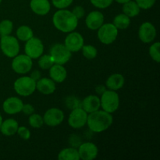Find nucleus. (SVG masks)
I'll return each mask as SVG.
<instances>
[{
  "mask_svg": "<svg viewBox=\"0 0 160 160\" xmlns=\"http://www.w3.org/2000/svg\"><path fill=\"white\" fill-rule=\"evenodd\" d=\"M55 28L63 33H70L74 31L78 24V19L73 12L67 9H62L56 11L52 17Z\"/></svg>",
  "mask_w": 160,
  "mask_h": 160,
  "instance_id": "1",
  "label": "nucleus"
},
{
  "mask_svg": "<svg viewBox=\"0 0 160 160\" xmlns=\"http://www.w3.org/2000/svg\"><path fill=\"white\" fill-rule=\"evenodd\" d=\"M113 122L111 113L104 110H97L88 115L87 124L89 129L95 133L106 131Z\"/></svg>",
  "mask_w": 160,
  "mask_h": 160,
  "instance_id": "2",
  "label": "nucleus"
},
{
  "mask_svg": "<svg viewBox=\"0 0 160 160\" xmlns=\"http://www.w3.org/2000/svg\"><path fill=\"white\" fill-rule=\"evenodd\" d=\"M100 104L102 109L109 113H112L118 109L120 98L116 91L106 90L102 94Z\"/></svg>",
  "mask_w": 160,
  "mask_h": 160,
  "instance_id": "3",
  "label": "nucleus"
},
{
  "mask_svg": "<svg viewBox=\"0 0 160 160\" xmlns=\"http://www.w3.org/2000/svg\"><path fill=\"white\" fill-rule=\"evenodd\" d=\"M15 92L20 96H29L32 95L36 89V81L31 77H22L14 82Z\"/></svg>",
  "mask_w": 160,
  "mask_h": 160,
  "instance_id": "4",
  "label": "nucleus"
},
{
  "mask_svg": "<svg viewBox=\"0 0 160 160\" xmlns=\"http://www.w3.org/2000/svg\"><path fill=\"white\" fill-rule=\"evenodd\" d=\"M0 49L7 57L14 58L19 54L20 44L17 38L13 36H2L0 41Z\"/></svg>",
  "mask_w": 160,
  "mask_h": 160,
  "instance_id": "5",
  "label": "nucleus"
},
{
  "mask_svg": "<svg viewBox=\"0 0 160 160\" xmlns=\"http://www.w3.org/2000/svg\"><path fill=\"white\" fill-rule=\"evenodd\" d=\"M98 31V38L102 43L110 45L115 42L118 35V29L113 23H103Z\"/></svg>",
  "mask_w": 160,
  "mask_h": 160,
  "instance_id": "6",
  "label": "nucleus"
},
{
  "mask_svg": "<svg viewBox=\"0 0 160 160\" xmlns=\"http://www.w3.org/2000/svg\"><path fill=\"white\" fill-rule=\"evenodd\" d=\"M50 56L56 64L64 65L71 58V52L62 44H56L50 50Z\"/></svg>",
  "mask_w": 160,
  "mask_h": 160,
  "instance_id": "7",
  "label": "nucleus"
},
{
  "mask_svg": "<svg viewBox=\"0 0 160 160\" xmlns=\"http://www.w3.org/2000/svg\"><path fill=\"white\" fill-rule=\"evenodd\" d=\"M32 59L25 55H17L12 61V69L19 74H25L32 68Z\"/></svg>",
  "mask_w": 160,
  "mask_h": 160,
  "instance_id": "8",
  "label": "nucleus"
},
{
  "mask_svg": "<svg viewBox=\"0 0 160 160\" xmlns=\"http://www.w3.org/2000/svg\"><path fill=\"white\" fill-rule=\"evenodd\" d=\"M24 52L27 56L31 59H38L44 52V45L42 41L38 38L32 37L26 42Z\"/></svg>",
  "mask_w": 160,
  "mask_h": 160,
  "instance_id": "9",
  "label": "nucleus"
},
{
  "mask_svg": "<svg viewBox=\"0 0 160 160\" xmlns=\"http://www.w3.org/2000/svg\"><path fill=\"white\" fill-rule=\"evenodd\" d=\"M88 112L81 107L72 109L68 118V123L72 128L80 129L87 123Z\"/></svg>",
  "mask_w": 160,
  "mask_h": 160,
  "instance_id": "10",
  "label": "nucleus"
},
{
  "mask_svg": "<svg viewBox=\"0 0 160 160\" xmlns=\"http://www.w3.org/2000/svg\"><path fill=\"white\" fill-rule=\"evenodd\" d=\"M42 117L44 123L49 127H56L63 121L64 113L58 108H51L45 112Z\"/></svg>",
  "mask_w": 160,
  "mask_h": 160,
  "instance_id": "11",
  "label": "nucleus"
},
{
  "mask_svg": "<svg viewBox=\"0 0 160 160\" xmlns=\"http://www.w3.org/2000/svg\"><path fill=\"white\" fill-rule=\"evenodd\" d=\"M64 45L71 52H77L82 48L84 45V38L78 32H70L66 37Z\"/></svg>",
  "mask_w": 160,
  "mask_h": 160,
  "instance_id": "12",
  "label": "nucleus"
},
{
  "mask_svg": "<svg viewBox=\"0 0 160 160\" xmlns=\"http://www.w3.org/2000/svg\"><path fill=\"white\" fill-rule=\"evenodd\" d=\"M138 37L144 43H151L156 37V29L150 22H145L140 26Z\"/></svg>",
  "mask_w": 160,
  "mask_h": 160,
  "instance_id": "13",
  "label": "nucleus"
},
{
  "mask_svg": "<svg viewBox=\"0 0 160 160\" xmlns=\"http://www.w3.org/2000/svg\"><path fill=\"white\" fill-rule=\"evenodd\" d=\"M78 153L80 159L83 160H93L98 156V149L94 143L85 142L80 145Z\"/></svg>",
  "mask_w": 160,
  "mask_h": 160,
  "instance_id": "14",
  "label": "nucleus"
},
{
  "mask_svg": "<svg viewBox=\"0 0 160 160\" xmlns=\"http://www.w3.org/2000/svg\"><path fill=\"white\" fill-rule=\"evenodd\" d=\"M23 105V101L20 98L17 97H10L4 101L2 104V109L7 114L13 115L21 112Z\"/></svg>",
  "mask_w": 160,
  "mask_h": 160,
  "instance_id": "15",
  "label": "nucleus"
},
{
  "mask_svg": "<svg viewBox=\"0 0 160 160\" xmlns=\"http://www.w3.org/2000/svg\"><path fill=\"white\" fill-rule=\"evenodd\" d=\"M85 23L89 29L96 31L104 23V15L99 11H92L86 17Z\"/></svg>",
  "mask_w": 160,
  "mask_h": 160,
  "instance_id": "16",
  "label": "nucleus"
},
{
  "mask_svg": "<svg viewBox=\"0 0 160 160\" xmlns=\"http://www.w3.org/2000/svg\"><path fill=\"white\" fill-rule=\"evenodd\" d=\"M30 6L31 10L39 16L46 15L51 9V5L48 0H31Z\"/></svg>",
  "mask_w": 160,
  "mask_h": 160,
  "instance_id": "17",
  "label": "nucleus"
},
{
  "mask_svg": "<svg viewBox=\"0 0 160 160\" xmlns=\"http://www.w3.org/2000/svg\"><path fill=\"white\" fill-rule=\"evenodd\" d=\"M36 89L43 95H51L56 91V84L51 78H40L36 82Z\"/></svg>",
  "mask_w": 160,
  "mask_h": 160,
  "instance_id": "18",
  "label": "nucleus"
},
{
  "mask_svg": "<svg viewBox=\"0 0 160 160\" xmlns=\"http://www.w3.org/2000/svg\"><path fill=\"white\" fill-rule=\"evenodd\" d=\"M100 107V98L97 95H88L81 102V108L88 113L98 110Z\"/></svg>",
  "mask_w": 160,
  "mask_h": 160,
  "instance_id": "19",
  "label": "nucleus"
},
{
  "mask_svg": "<svg viewBox=\"0 0 160 160\" xmlns=\"http://www.w3.org/2000/svg\"><path fill=\"white\" fill-rule=\"evenodd\" d=\"M50 78L55 82L62 83L66 80L67 72L65 67L60 64L54 63L49 69Z\"/></svg>",
  "mask_w": 160,
  "mask_h": 160,
  "instance_id": "20",
  "label": "nucleus"
},
{
  "mask_svg": "<svg viewBox=\"0 0 160 160\" xmlns=\"http://www.w3.org/2000/svg\"><path fill=\"white\" fill-rule=\"evenodd\" d=\"M124 82L125 79L123 75L120 73H114L108 78L106 85L109 90L117 91L123 88Z\"/></svg>",
  "mask_w": 160,
  "mask_h": 160,
  "instance_id": "21",
  "label": "nucleus"
},
{
  "mask_svg": "<svg viewBox=\"0 0 160 160\" xmlns=\"http://www.w3.org/2000/svg\"><path fill=\"white\" fill-rule=\"evenodd\" d=\"M19 128L18 123L14 119H7L2 123L0 131L5 136H12L17 133Z\"/></svg>",
  "mask_w": 160,
  "mask_h": 160,
  "instance_id": "22",
  "label": "nucleus"
},
{
  "mask_svg": "<svg viewBox=\"0 0 160 160\" xmlns=\"http://www.w3.org/2000/svg\"><path fill=\"white\" fill-rule=\"evenodd\" d=\"M141 9L138 6V5L136 3L135 1H131L128 2L124 3L123 6V12L125 15L128 17H135L140 13Z\"/></svg>",
  "mask_w": 160,
  "mask_h": 160,
  "instance_id": "23",
  "label": "nucleus"
},
{
  "mask_svg": "<svg viewBox=\"0 0 160 160\" xmlns=\"http://www.w3.org/2000/svg\"><path fill=\"white\" fill-rule=\"evenodd\" d=\"M59 160H79L80 156L78 150L74 148H64L58 154Z\"/></svg>",
  "mask_w": 160,
  "mask_h": 160,
  "instance_id": "24",
  "label": "nucleus"
},
{
  "mask_svg": "<svg viewBox=\"0 0 160 160\" xmlns=\"http://www.w3.org/2000/svg\"><path fill=\"white\" fill-rule=\"evenodd\" d=\"M112 23L117 29L124 30L130 26L131 20H130V17L125 15L124 13H120L116 16L115 18L113 19Z\"/></svg>",
  "mask_w": 160,
  "mask_h": 160,
  "instance_id": "25",
  "label": "nucleus"
},
{
  "mask_svg": "<svg viewBox=\"0 0 160 160\" xmlns=\"http://www.w3.org/2000/svg\"><path fill=\"white\" fill-rule=\"evenodd\" d=\"M17 37L19 40L27 42L30 38L34 37V33H33L32 29L30 27L23 25V26H20L17 28Z\"/></svg>",
  "mask_w": 160,
  "mask_h": 160,
  "instance_id": "26",
  "label": "nucleus"
},
{
  "mask_svg": "<svg viewBox=\"0 0 160 160\" xmlns=\"http://www.w3.org/2000/svg\"><path fill=\"white\" fill-rule=\"evenodd\" d=\"M13 29L12 22L9 20H3L0 22V36L9 35Z\"/></svg>",
  "mask_w": 160,
  "mask_h": 160,
  "instance_id": "27",
  "label": "nucleus"
},
{
  "mask_svg": "<svg viewBox=\"0 0 160 160\" xmlns=\"http://www.w3.org/2000/svg\"><path fill=\"white\" fill-rule=\"evenodd\" d=\"M28 123L33 128H40L44 124L43 117L38 113H32L30 115Z\"/></svg>",
  "mask_w": 160,
  "mask_h": 160,
  "instance_id": "28",
  "label": "nucleus"
},
{
  "mask_svg": "<svg viewBox=\"0 0 160 160\" xmlns=\"http://www.w3.org/2000/svg\"><path fill=\"white\" fill-rule=\"evenodd\" d=\"M81 49H82L83 56L88 59H95L97 56V54H98V51H97L96 48L95 46H93V45H83Z\"/></svg>",
  "mask_w": 160,
  "mask_h": 160,
  "instance_id": "29",
  "label": "nucleus"
},
{
  "mask_svg": "<svg viewBox=\"0 0 160 160\" xmlns=\"http://www.w3.org/2000/svg\"><path fill=\"white\" fill-rule=\"evenodd\" d=\"M54 64L52 58L50 55H43L39 57L38 66L42 70H48Z\"/></svg>",
  "mask_w": 160,
  "mask_h": 160,
  "instance_id": "30",
  "label": "nucleus"
},
{
  "mask_svg": "<svg viewBox=\"0 0 160 160\" xmlns=\"http://www.w3.org/2000/svg\"><path fill=\"white\" fill-rule=\"evenodd\" d=\"M159 48H160V43L159 42H156V43L152 44L149 48V55L152 57V59L156 62H160V53H159Z\"/></svg>",
  "mask_w": 160,
  "mask_h": 160,
  "instance_id": "31",
  "label": "nucleus"
},
{
  "mask_svg": "<svg viewBox=\"0 0 160 160\" xmlns=\"http://www.w3.org/2000/svg\"><path fill=\"white\" fill-rule=\"evenodd\" d=\"M92 4L98 9H106L111 6L113 0H90Z\"/></svg>",
  "mask_w": 160,
  "mask_h": 160,
  "instance_id": "32",
  "label": "nucleus"
},
{
  "mask_svg": "<svg viewBox=\"0 0 160 160\" xmlns=\"http://www.w3.org/2000/svg\"><path fill=\"white\" fill-rule=\"evenodd\" d=\"M73 0H52L53 6L59 9H66L72 4Z\"/></svg>",
  "mask_w": 160,
  "mask_h": 160,
  "instance_id": "33",
  "label": "nucleus"
},
{
  "mask_svg": "<svg viewBox=\"0 0 160 160\" xmlns=\"http://www.w3.org/2000/svg\"><path fill=\"white\" fill-rule=\"evenodd\" d=\"M156 0H135L140 9H148L152 7L156 3Z\"/></svg>",
  "mask_w": 160,
  "mask_h": 160,
  "instance_id": "34",
  "label": "nucleus"
},
{
  "mask_svg": "<svg viewBox=\"0 0 160 160\" xmlns=\"http://www.w3.org/2000/svg\"><path fill=\"white\" fill-rule=\"evenodd\" d=\"M17 133L19 137L23 140H28L31 138V132L26 127H19Z\"/></svg>",
  "mask_w": 160,
  "mask_h": 160,
  "instance_id": "35",
  "label": "nucleus"
},
{
  "mask_svg": "<svg viewBox=\"0 0 160 160\" xmlns=\"http://www.w3.org/2000/svg\"><path fill=\"white\" fill-rule=\"evenodd\" d=\"M72 12H73V15L77 17V19H81L84 16L85 10H84V9L82 6H77L73 8Z\"/></svg>",
  "mask_w": 160,
  "mask_h": 160,
  "instance_id": "36",
  "label": "nucleus"
},
{
  "mask_svg": "<svg viewBox=\"0 0 160 160\" xmlns=\"http://www.w3.org/2000/svg\"><path fill=\"white\" fill-rule=\"evenodd\" d=\"M21 112H23L25 115L30 116L34 112V108L32 105L31 104H23L22 107Z\"/></svg>",
  "mask_w": 160,
  "mask_h": 160,
  "instance_id": "37",
  "label": "nucleus"
},
{
  "mask_svg": "<svg viewBox=\"0 0 160 160\" xmlns=\"http://www.w3.org/2000/svg\"><path fill=\"white\" fill-rule=\"evenodd\" d=\"M30 77H31V78H32L34 81H35L36 82H37V81H38V80L41 78L40 71H38V70H34V71L31 73V76H30Z\"/></svg>",
  "mask_w": 160,
  "mask_h": 160,
  "instance_id": "38",
  "label": "nucleus"
},
{
  "mask_svg": "<svg viewBox=\"0 0 160 160\" xmlns=\"http://www.w3.org/2000/svg\"><path fill=\"white\" fill-rule=\"evenodd\" d=\"M105 91H106V87H104V86L102 85V84L98 85L96 88H95V92H96V93L100 94V95H102Z\"/></svg>",
  "mask_w": 160,
  "mask_h": 160,
  "instance_id": "39",
  "label": "nucleus"
},
{
  "mask_svg": "<svg viewBox=\"0 0 160 160\" xmlns=\"http://www.w3.org/2000/svg\"><path fill=\"white\" fill-rule=\"evenodd\" d=\"M117 2L120 3V4H124V3L128 2L131 1V0H115Z\"/></svg>",
  "mask_w": 160,
  "mask_h": 160,
  "instance_id": "40",
  "label": "nucleus"
},
{
  "mask_svg": "<svg viewBox=\"0 0 160 160\" xmlns=\"http://www.w3.org/2000/svg\"><path fill=\"white\" fill-rule=\"evenodd\" d=\"M2 116H1V114H0V127H1V124H2Z\"/></svg>",
  "mask_w": 160,
  "mask_h": 160,
  "instance_id": "41",
  "label": "nucleus"
},
{
  "mask_svg": "<svg viewBox=\"0 0 160 160\" xmlns=\"http://www.w3.org/2000/svg\"><path fill=\"white\" fill-rule=\"evenodd\" d=\"M2 0H0V3H1V2H2Z\"/></svg>",
  "mask_w": 160,
  "mask_h": 160,
  "instance_id": "42",
  "label": "nucleus"
}]
</instances>
